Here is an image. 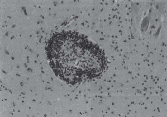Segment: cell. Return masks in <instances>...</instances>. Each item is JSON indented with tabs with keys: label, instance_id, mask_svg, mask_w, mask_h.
I'll list each match as a JSON object with an SVG mask.
<instances>
[{
	"label": "cell",
	"instance_id": "1",
	"mask_svg": "<svg viewBox=\"0 0 167 117\" xmlns=\"http://www.w3.org/2000/svg\"><path fill=\"white\" fill-rule=\"evenodd\" d=\"M64 34L57 35L53 44L52 61L56 73L72 85L100 76L107 66L103 50L77 31Z\"/></svg>",
	"mask_w": 167,
	"mask_h": 117
}]
</instances>
